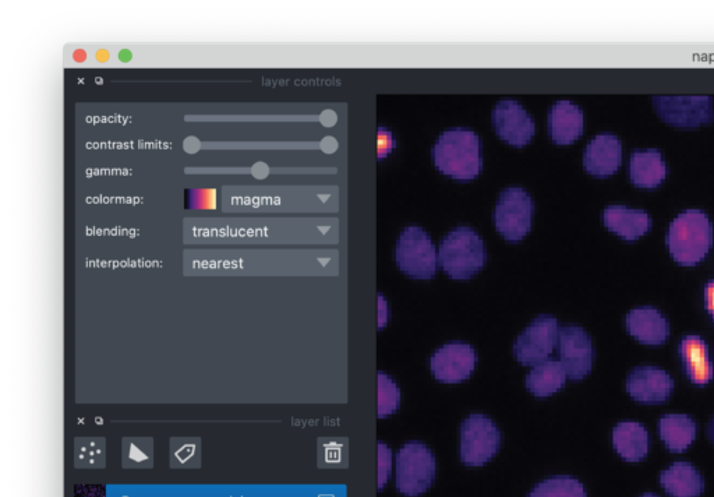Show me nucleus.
Here are the masks:
<instances>
[{"label": "nucleus", "instance_id": "1", "mask_svg": "<svg viewBox=\"0 0 714 497\" xmlns=\"http://www.w3.org/2000/svg\"><path fill=\"white\" fill-rule=\"evenodd\" d=\"M431 158L444 175L457 181H472L483 169L482 142L473 130L448 129L438 137Z\"/></svg>", "mask_w": 714, "mask_h": 497}, {"label": "nucleus", "instance_id": "2", "mask_svg": "<svg viewBox=\"0 0 714 497\" xmlns=\"http://www.w3.org/2000/svg\"><path fill=\"white\" fill-rule=\"evenodd\" d=\"M666 245L675 262L695 266L713 245V225L708 214L691 209L678 215L666 234Z\"/></svg>", "mask_w": 714, "mask_h": 497}, {"label": "nucleus", "instance_id": "3", "mask_svg": "<svg viewBox=\"0 0 714 497\" xmlns=\"http://www.w3.org/2000/svg\"><path fill=\"white\" fill-rule=\"evenodd\" d=\"M487 253L475 229L461 227L445 235L438 250V263L454 280H469L483 270Z\"/></svg>", "mask_w": 714, "mask_h": 497}, {"label": "nucleus", "instance_id": "4", "mask_svg": "<svg viewBox=\"0 0 714 497\" xmlns=\"http://www.w3.org/2000/svg\"><path fill=\"white\" fill-rule=\"evenodd\" d=\"M436 479V457L420 442H409L397 454L395 485L405 496H419L429 491Z\"/></svg>", "mask_w": 714, "mask_h": 497}, {"label": "nucleus", "instance_id": "5", "mask_svg": "<svg viewBox=\"0 0 714 497\" xmlns=\"http://www.w3.org/2000/svg\"><path fill=\"white\" fill-rule=\"evenodd\" d=\"M535 202L523 188L511 186L501 192L493 213L494 227L508 242H521L529 234Z\"/></svg>", "mask_w": 714, "mask_h": 497}, {"label": "nucleus", "instance_id": "6", "mask_svg": "<svg viewBox=\"0 0 714 497\" xmlns=\"http://www.w3.org/2000/svg\"><path fill=\"white\" fill-rule=\"evenodd\" d=\"M395 260L399 270L416 280H430L437 273L438 257L430 235L419 227H408L399 235Z\"/></svg>", "mask_w": 714, "mask_h": 497}, {"label": "nucleus", "instance_id": "7", "mask_svg": "<svg viewBox=\"0 0 714 497\" xmlns=\"http://www.w3.org/2000/svg\"><path fill=\"white\" fill-rule=\"evenodd\" d=\"M501 432L486 415L472 414L461 428V460L469 467H480L500 451Z\"/></svg>", "mask_w": 714, "mask_h": 497}, {"label": "nucleus", "instance_id": "8", "mask_svg": "<svg viewBox=\"0 0 714 497\" xmlns=\"http://www.w3.org/2000/svg\"><path fill=\"white\" fill-rule=\"evenodd\" d=\"M653 107L662 121L673 128L695 129L714 122L713 98L709 95L653 97Z\"/></svg>", "mask_w": 714, "mask_h": 497}, {"label": "nucleus", "instance_id": "9", "mask_svg": "<svg viewBox=\"0 0 714 497\" xmlns=\"http://www.w3.org/2000/svg\"><path fill=\"white\" fill-rule=\"evenodd\" d=\"M558 320L554 316L542 315L523 330L516 338L514 355L516 361L525 366L539 365L556 350L558 344Z\"/></svg>", "mask_w": 714, "mask_h": 497}, {"label": "nucleus", "instance_id": "10", "mask_svg": "<svg viewBox=\"0 0 714 497\" xmlns=\"http://www.w3.org/2000/svg\"><path fill=\"white\" fill-rule=\"evenodd\" d=\"M494 130L503 142L522 148L532 143L536 133L535 119L515 100L497 102L491 114Z\"/></svg>", "mask_w": 714, "mask_h": 497}, {"label": "nucleus", "instance_id": "11", "mask_svg": "<svg viewBox=\"0 0 714 497\" xmlns=\"http://www.w3.org/2000/svg\"><path fill=\"white\" fill-rule=\"evenodd\" d=\"M562 366L568 379L582 380L589 375L595 362L592 338L579 326H565L558 334Z\"/></svg>", "mask_w": 714, "mask_h": 497}, {"label": "nucleus", "instance_id": "12", "mask_svg": "<svg viewBox=\"0 0 714 497\" xmlns=\"http://www.w3.org/2000/svg\"><path fill=\"white\" fill-rule=\"evenodd\" d=\"M477 361H479V356L472 345L445 344L431 356L430 369L438 382L461 383L472 375Z\"/></svg>", "mask_w": 714, "mask_h": 497}, {"label": "nucleus", "instance_id": "13", "mask_svg": "<svg viewBox=\"0 0 714 497\" xmlns=\"http://www.w3.org/2000/svg\"><path fill=\"white\" fill-rule=\"evenodd\" d=\"M673 390V377L656 366H638L628 375V394L638 403H664L670 398Z\"/></svg>", "mask_w": 714, "mask_h": 497}, {"label": "nucleus", "instance_id": "14", "mask_svg": "<svg viewBox=\"0 0 714 497\" xmlns=\"http://www.w3.org/2000/svg\"><path fill=\"white\" fill-rule=\"evenodd\" d=\"M622 144L617 136L602 133L586 146L583 168L590 175L610 176L621 167Z\"/></svg>", "mask_w": 714, "mask_h": 497}, {"label": "nucleus", "instance_id": "15", "mask_svg": "<svg viewBox=\"0 0 714 497\" xmlns=\"http://www.w3.org/2000/svg\"><path fill=\"white\" fill-rule=\"evenodd\" d=\"M628 333L639 343L660 345L670 336V326L662 312L655 308L632 309L625 317Z\"/></svg>", "mask_w": 714, "mask_h": 497}, {"label": "nucleus", "instance_id": "16", "mask_svg": "<svg viewBox=\"0 0 714 497\" xmlns=\"http://www.w3.org/2000/svg\"><path fill=\"white\" fill-rule=\"evenodd\" d=\"M583 133L582 109L571 101H557L549 111V136L560 146L575 143Z\"/></svg>", "mask_w": 714, "mask_h": 497}, {"label": "nucleus", "instance_id": "17", "mask_svg": "<svg viewBox=\"0 0 714 497\" xmlns=\"http://www.w3.org/2000/svg\"><path fill=\"white\" fill-rule=\"evenodd\" d=\"M603 222L610 231L625 241L634 242L652 228V218L646 211L624 206H610L604 210Z\"/></svg>", "mask_w": 714, "mask_h": 497}, {"label": "nucleus", "instance_id": "18", "mask_svg": "<svg viewBox=\"0 0 714 497\" xmlns=\"http://www.w3.org/2000/svg\"><path fill=\"white\" fill-rule=\"evenodd\" d=\"M667 167L659 150H638L629 160V178L636 188L655 189L666 179Z\"/></svg>", "mask_w": 714, "mask_h": 497}, {"label": "nucleus", "instance_id": "19", "mask_svg": "<svg viewBox=\"0 0 714 497\" xmlns=\"http://www.w3.org/2000/svg\"><path fill=\"white\" fill-rule=\"evenodd\" d=\"M680 356L685 373L692 383L705 386L713 379L714 370L709 358L708 344L699 336H685L680 343Z\"/></svg>", "mask_w": 714, "mask_h": 497}, {"label": "nucleus", "instance_id": "20", "mask_svg": "<svg viewBox=\"0 0 714 497\" xmlns=\"http://www.w3.org/2000/svg\"><path fill=\"white\" fill-rule=\"evenodd\" d=\"M613 444L617 453L628 463H639L648 456L650 437L639 422H621L613 430Z\"/></svg>", "mask_w": 714, "mask_h": 497}, {"label": "nucleus", "instance_id": "21", "mask_svg": "<svg viewBox=\"0 0 714 497\" xmlns=\"http://www.w3.org/2000/svg\"><path fill=\"white\" fill-rule=\"evenodd\" d=\"M660 484L673 497H698L705 489L701 472L689 463H674L662 471Z\"/></svg>", "mask_w": 714, "mask_h": 497}, {"label": "nucleus", "instance_id": "22", "mask_svg": "<svg viewBox=\"0 0 714 497\" xmlns=\"http://www.w3.org/2000/svg\"><path fill=\"white\" fill-rule=\"evenodd\" d=\"M696 422L688 415L666 414L659 421V435L668 450L682 453L694 443Z\"/></svg>", "mask_w": 714, "mask_h": 497}, {"label": "nucleus", "instance_id": "23", "mask_svg": "<svg viewBox=\"0 0 714 497\" xmlns=\"http://www.w3.org/2000/svg\"><path fill=\"white\" fill-rule=\"evenodd\" d=\"M567 382L564 366L558 361L539 363L526 376V389L536 397L546 398L557 393Z\"/></svg>", "mask_w": 714, "mask_h": 497}, {"label": "nucleus", "instance_id": "24", "mask_svg": "<svg viewBox=\"0 0 714 497\" xmlns=\"http://www.w3.org/2000/svg\"><path fill=\"white\" fill-rule=\"evenodd\" d=\"M528 497H588L585 488L578 479L557 477L546 479L536 485Z\"/></svg>", "mask_w": 714, "mask_h": 497}, {"label": "nucleus", "instance_id": "25", "mask_svg": "<svg viewBox=\"0 0 714 497\" xmlns=\"http://www.w3.org/2000/svg\"><path fill=\"white\" fill-rule=\"evenodd\" d=\"M401 407V390L390 376L378 372V418L394 414Z\"/></svg>", "mask_w": 714, "mask_h": 497}, {"label": "nucleus", "instance_id": "26", "mask_svg": "<svg viewBox=\"0 0 714 497\" xmlns=\"http://www.w3.org/2000/svg\"><path fill=\"white\" fill-rule=\"evenodd\" d=\"M392 468V453L390 447L383 442H378V489L383 491L385 484L390 479Z\"/></svg>", "mask_w": 714, "mask_h": 497}, {"label": "nucleus", "instance_id": "27", "mask_svg": "<svg viewBox=\"0 0 714 497\" xmlns=\"http://www.w3.org/2000/svg\"><path fill=\"white\" fill-rule=\"evenodd\" d=\"M392 150V135L390 130L380 128L378 129V144H377V155L378 158L387 157Z\"/></svg>", "mask_w": 714, "mask_h": 497}, {"label": "nucleus", "instance_id": "28", "mask_svg": "<svg viewBox=\"0 0 714 497\" xmlns=\"http://www.w3.org/2000/svg\"><path fill=\"white\" fill-rule=\"evenodd\" d=\"M388 317H390V309H388V303L385 301L383 295L378 294V329H384L388 323Z\"/></svg>", "mask_w": 714, "mask_h": 497}, {"label": "nucleus", "instance_id": "29", "mask_svg": "<svg viewBox=\"0 0 714 497\" xmlns=\"http://www.w3.org/2000/svg\"><path fill=\"white\" fill-rule=\"evenodd\" d=\"M705 306L714 320V280L705 285Z\"/></svg>", "mask_w": 714, "mask_h": 497}, {"label": "nucleus", "instance_id": "30", "mask_svg": "<svg viewBox=\"0 0 714 497\" xmlns=\"http://www.w3.org/2000/svg\"><path fill=\"white\" fill-rule=\"evenodd\" d=\"M118 58L120 62H130L133 59L132 51H129V49H122V51H119Z\"/></svg>", "mask_w": 714, "mask_h": 497}, {"label": "nucleus", "instance_id": "31", "mask_svg": "<svg viewBox=\"0 0 714 497\" xmlns=\"http://www.w3.org/2000/svg\"><path fill=\"white\" fill-rule=\"evenodd\" d=\"M95 59H97V62L105 63L111 59V54H109V51H105V49H100V51H97V54H95Z\"/></svg>", "mask_w": 714, "mask_h": 497}, {"label": "nucleus", "instance_id": "32", "mask_svg": "<svg viewBox=\"0 0 714 497\" xmlns=\"http://www.w3.org/2000/svg\"><path fill=\"white\" fill-rule=\"evenodd\" d=\"M87 56L86 51H83V49H77V51H74L73 59L74 62H86Z\"/></svg>", "mask_w": 714, "mask_h": 497}, {"label": "nucleus", "instance_id": "33", "mask_svg": "<svg viewBox=\"0 0 714 497\" xmlns=\"http://www.w3.org/2000/svg\"><path fill=\"white\" fill-rule=\"evenodd\" d=\"M708 435L709 439L712 440V442L714 443V418L712 419V421L709 422Z\"/></svg>", "mask_w": 714, "mask_h": 497}, {"label": "nucleus", "instance_id": "34", "mask_svg": "<svg viewBox=\"0 0 714 497\" xmlns=\"http://www.w3.org/2000/svg\"><path fill=\"white\" fill-rule=\"evenodd\" d=\"M641 497H659V496L653 495V493H645V495H643Z\"/></svg>", "mask_w": 714, "mask_h": 497}]
</instances>
